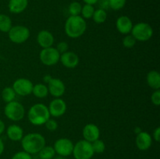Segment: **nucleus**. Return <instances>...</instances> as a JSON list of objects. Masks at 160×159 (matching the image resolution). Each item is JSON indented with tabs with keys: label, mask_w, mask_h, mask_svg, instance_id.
Returning <instances> with one entry per match:
<instances>
[{
	"label": "nucleus",
	"mask_w": 160,
	"mask_h": 159,
	"mask_svg": "<svg viewBox=\"0 0 160 159\" xmlns=\"http://www.w3.org/2000/svg\"><path fill=\"white\" fill-rule=\"evenodd\" d=\"M5 130V124L2 120H0V135L4 132Z\"/></svg>",
	"instance_id": "38"
},
{
	"label": "nucleus",
	"mask_w": 160,
	"mask_h": 159,
	"mask_svg": "<svg viewBox=\"0 0 160 159\" xmlns=\"http://www.w3.org/2000/svg\"><path fill=\"white\" fill-rule=\"evenodd\" d=\"M138 148L141 151H147L151 147L152 143V139L151 135L146 132H141L137 134L135 140Z\"/></svg>",
	"instance_id": "15"
},
{
	"label": "nucleus",
	"mask_w": 160,
	"mask_h": 159,
	"mask_svg": "<svg viewBox=\"0 0 160 159\" xmlns=\"http://www.w3.org/2000/svg\"><path fill=\"white\" fill-rule=\"evenodd\" d=\"M100 131L98 126L92 123L87 124L83 129V137L84 140L92 143L99 138Z\"/></svg>",
	"instance_id": "13"
},
{
	"label": "nucleus",
	"mask_w": 160,
	"mask_h": 159,
	"mask_svg": "<svg viewBox=\"0 0 160 159\" xmlns=\"http://www.w3.org/2000/svg\"><path fill=\"white\" fill-rule=\"evenodd\" d=\"M81 3L78 2H73L69 6V12H70V16H80V13L81 12Z\"/></svg>",
	"instance_id": "27"
},
{
	"label": "nucleus",
	"mask_w": 160,
	"mask_h": 159,
	"mask_svg": "<svg viewBox=\"0 0 160 159\" xmlns=\"http://www.w3.org/2000/svg\"><path fill=\"white\" fill-rule=\"evenodd\" d=\"M86 28L85 20L81 16H70L65 23V32L71 38H78L82 36Z\"/></svg>",
	"instance_id": "1"
},
{
	"label": "nucleus",
	"mask_w": 160,
	"mask_h": 159,
	"mask_svg": "<svg viewBox=\"0 0 160 159\" xmlns=\"http://www.w3.org/2000/svg\"><path fill=\"white\" fill-rule=\"evenodd\" d=\"M40 60L44 65H53L57 63L60 59V53L57 51V49L52 47H49L47 48H43L41 51Z\"/></svg>",
	"instance_id": "8"
},
{
	"label": "nucleus",
	"mask_w": 160,
	"mask_h": 159,
	"mask_svg": "<svg viewBox=\"0 0 160 159\" xmlns=\"http://www.w3.org/2000/svg\"><path fill=\"white\" fill-rule=\"evenodd\" d=\"M52 159H66L65 157H62V156H60V155H58L56 156V157H54Z\"/></svg>",
	"instance_id": "42"
},
{
	"label": "nucleus",
	"mask_w": 160,
	"mask_h": 159,
	"mask_svg": "<svg viewBox=\"0 0 160 159\" xmlns=\"http://www.w3.org/2000/svg\"><path fill=\"white\" fill-rule=\"evenodd\" d=\"M132 36L138 41H146L149 40L153 34V30L148 23H138L134 26L131 30Z\"/></svg>",
	"instance_id": "6"
},
{
	"label": "nucleus",
	"mask_w": 160,
	"mask_h": 159,
	"mask_svg": "<svg viewBox=\"0 0 160 159\" xmlns=\"http://www.w3.org/2000/svg\"><path fill=\"white\" fill-rule=\"evenodd\" d=\"M54 150L56 153L62 157H67L72 154L73 149V143L67 138H60L55 142Z\"/></svg>",
	"instance_id": "9"
},
{
	"label": "nucleus",
	"mask_w": 160,
	"mask_h": 159,
	"mask_svg": "<svg viewBox=\"0 0 160 159\" xmlns=\"http://www.w3.org/2000/svg\"><path fill=\"white\" fill-rule=\"evenodd\" d=\"M56 151L53 147L45 146L38 152V155L40 159H52L55 157Z\"/></svg>",
	"instance_id": "23"
},
{
	"label": "nucleus",
	"mask_w": 160,
	"mask_h": 159,
	"mask_svg": "<svg viewBox=\"0 0 160 159\" xmlns=\"http://www.w3.org/2000/svg\"><path fill=\"white\" fill-rule=\"evenodd\" d=\"M4 151V143H3L2 140L0 139V155L3 153Z\"/></svg>",
	"instance_id": "39"
},
{
	"label": "nucleus",
	"mask_w": 160,
	"mask_h": 159,
	"mask_svg": "<svg viewBox=\"0 0 160 159\" xmlns=\"http://www.w3.org/2000/svg\"><path fill=\"white\" fill-rule=\"evenodd\" d=\"M32 94L35 97L39 98H43L48 95V87L42 84H38L33 87Z\"/></svg>",
	"instance_id": "22"
},
{
	"label": "nucleus",
	"mask_w": 160,
	"mask_h": 159,
	"mask_svg": "<svg viewBox=\"0 0 160 159\" xmlns=\"http://www.w3.org/2000/svg\"><path fill=\"white\" fill-rule=\"evenodd\" d=\"M48 84V92L56 98L61 97L65 92V85L63 82L58 78H52Z\"/></svg>",
	"instance_id": "12"
},
{
	"label": "nucleus",
	"mask_w": 160,
	"mask_h": 159,
	"mask_svg": "<svg viewBox=\"0 0 160 159\" xmlns=\"http://www.w3.org/2000/svg\"><path fill=\"white\" fill-rule=\"evenodd\" d=\"M68 47L69 46L68 45H67V42L61 41L57 45V48H56V49H57V51H59V53H62H62L67 51V50H68Z\"/></svg>",
	"instance_id": "34"
},
{
	"label": "nucleus",
	"mask_w": 160,
	"mask_h": 159,
	"mask_svg": "<svg viewBox=\"0 0 160 159\" xmlns=\"http://www.w3.org/2000/svg\"><path fill=\"white\" fill-rule=\"evenodd\" d=\"M97 3H98L99 9L106 10V9H108L109 8V0H98Z\"/></svg>",
	"instance_id": "35"
},
{
	"label": "nucleus",
	"mask_w": 160,
	"mask_h": 159,
	"mask_svg": "<svg viewBox=\"0 0 160 159\" xmlns=\"http://www.w3.org/2000/svg\"><path fill=\"white\" fill-rule=\"evenodd\" d=\"M9 37L10 41L16 44H21L26 41L30 37V31L24 26H12L9 30Z\"/></svg>",
	"instance_id": "7"
},
{
	"label": "nucleus",
	"mask_w": 160,
	"mask_h": 159,
	"mask_svg": "<svg viewBox=\"0 0 160 159\" xmlns=\"http://www.w3.org/2000/svg\"><path fill=\"white\" fill-rule=\"evenodd\" d=\"M136 44V39L132 35H127L123 39V46L128 48H131L134 47Z\"/></svg>",
	"instance_id": "30"
},
{
	"label": "nucleus",
	"mask_w": 160,
	"mask_h": 159,
	"mask_svg": "<svg viewBox=\"0 0 160 159\" xmlns=\"http://www.w3.org/2000/svg\"><path fill=\"white\" fill-rule=\"evenodd\" d=\"M2 97L3 101H6V103H9L14 101L16 97V93L12 87H7L3 89L2 92Z\"/></svg>",
	"instance_id": "24"
},
{
	"label": "nucleus",
	"mask_w": 160,
	"mask_h": 159,
	"mask_svg": "<svg viewBox=\"0 0 160 159\" xmlns=\"http://www.w3.org/2000/svg\"><path fill=\"white\" fill-rule=\"evenodd\" d=\"M83 1L84 2L85 4H88V5H92V6H93V5L96 4V3L98 2V0H83Z\"/></svg>",
	"instance_id": "37"
},
{
	"label": "nucleus",
	"mask_w": 160,
	"mask_h": 159,
	"mask_svg": "<svg viewBox=\"0 0 160 159\" xmlns=\"http://www.w3.org/2000/svg\"><path fill=\"white\" fill-rule=\"evenodd\" d=\"M60 61L62 65L69 69L75 68L79 63V58L73 51H66L60 56Z\"/></svg>",
	"instance_id": "14"
},
{
	"label": "nucleus",
	"mask_w": 160,
	"mask_h": 159,
	"mask_svg": "<svg viewBox=\"0 0 160 159\" xmlns=\"http://www.w3.org/2000/svg\"><path fill=\"white\" fill-rule=\"evenodd\" d=\"M21 145L23 151L28 154H37L45 146V139L42 134L32 132L23 137Z\"/></svg>",
	"instance_id": "2"
},
{
	"label": "nucleus",
	"mask_w": 160,
	"mask_h": 159,
	"mask_svg": "<svg viewBox=\"0 0 160 159\" xmlns=\"http://www.w3.org/2000/svg\"><path fill=\"white\" fill-rule=\"evenodd\" d=\"M152 102L156 106H159L160 104V90H156L152 93L151 97Z\"/></svg>",
	"instance_id": "33"
},
{
	"label": "nucleus",
	"mask_w": 160,
	"mask_h": 159,
	"mask_svg": "<svg viewBox=\"0 0 160 159\" xmlns=\"http://www.w3.org/2000/svg\"><path fill=\"white\" fill-rule=\"evenodd\" d=\"M4 113L8 118L12 121H20L23 118L25 110L23 106L18 101H12L7 103L4 109Z\"/></svg>",
	"instance_id": "5"
},
{
	"label": "nucleus",
	"mask_w": 160,
	"mask_h": 159,
	"mask_svg": "<svg viewBox=\"0 0 160 159\" xmlns=\"http://www.w3.org/2000/svg\"><path fill=\"white\" fill-rule=\"evenodd\" d=\"M12 159H32V157L26 151H19L12 156Z\"/></svg>",
	"instance_id": "31"
},
{
	"label": "nucleus",
	"mask_w": 160,
	"mask_h": 159,
	"mask_svg": "<svg viewBox=\"0 0 160 159\" xmlns=\"http://www.w3.org/2000/svg\"><path fill=\"white\" fill-rule=\"evenodd\" d=\"M50 115L54 117H59L63 115L67 111V104L63 100L60 98H56L52 100L48 107Z\"/></svg>",
	"instance_id": "11"
},
{
	"label": "nucleus",
	"mask_w": 160,
	"mask_h": 159,
	"mask_svg": "<svg viewBox=\"0 0 160 159\" xmlns=\"http://www.w3.org/2000/svg\"><path fill=\"white\" fill-rule=\"evenodd\" d=\"M127 0H109V8L113 10H120L124 7Z\"/></svg>",
	"instance_id": "29"
},
{
	"label": "nucleus",
	"mask_w": 160,
	"mask_h": 159,
	"mask_svg": "<svg viewBox=\"0 0 160 159\" xmlns=\"http://www.w3.org/2000/svg\"><path fill=\"white\" fill-rule=\"evenodd\" d=\"M153 136H154V139L156 142H159L160 140V127H157L155 129L154 132H153Z\"/></svg>",
	"instance_id": "36"
},
{
	"label": "nucleus",
	"mask_w": 160,
	"mask_h": 159,
	"mask_svg": "<svg viewBox=\"0 0 160 159\" xmlns=\"http://www.w3.org/2000/svg\"><path fill=\"white\" fill-rule=\"evenodd\" d=\"M142 132V129H141L140 127H136L135 129H134V132H135L136 134H138L139 132Z\"/></svg>",
	"instance_id": "41"
},
{
	"label": "nucleus",
	"mask_w": 160,
	"mask_h": 159,
	"mask_svg": "<svg viewBox=\"0 0 160 159\" xmlns=\"http://www.w3.org/2000/svg\"><path fill=\"white\" fill-rule=\"evenodd\" d=\"M94 21L96 23H104L107 18V13L106 10L102 9H98L95 10L93 16H92Z\"/></svg>",
	"instance_id": "25"
},
{
	"label": "nucleus",
	"mask_w": 160,
	"mask_h": 159,
	"mask_svg": "<svg viewBox=\"0 0 160 159\" xmlns=\"http://www.w3.org/2000/svg\"><path fill=\"white\" fill-rule=\"evenodd\" d=\"M92 146L94 153H98V154H101V153L104 152L105 148H106L104 142L102 140H99V139L92 142Z\"/></svg>",
	"instance_id": "28"
},
{
	"label": "nucleus",
	"mask_w": 160,
	"mask_h": 159,
	"mask_svg": "<svg viewBox=\"0 0 160 159\" xmlns=\"http://www.w3.org/2000/svg\"><path fill=\"white\" fill-rule=\"evenodd\" d=\"M33 87L34 85L31 80L25 78H20L13 83L12 89L17 94L21 95V96H27L32 93Z\"/></svg>",
	"instance_id": "10"
},
{
	"label": "nucleus",
	"mask_w": 160,
	"mask_h": 159,
	"mask_svg": "<svg viewBox=\"0 0 160 159\" xmlns=\"http://www.w3.org/2000/svg\"><path fill=\"white\" fill-rule=\"evenodd\" d=\"M12 27V20L9 16L0 14V31L4 33L9 32Z\"/></svg>",
	"instance_id": "21"
},
{
	"label": "nucleus",
	"mask_w": 160,
	"mask_h": 159,
	"mask_svg": "<svg viewBox=\"0 0 160 159\" xmlns=\"http://www.w3.org/2000/svg\"><path fill=\"white\" fill-rule=\"evenodd\" d=\"M117 28L119 32L123 34H129L133 27V23L131 19L127 16H121L117 20Z\"/></svg>",
	"instance_id": "16"
},
{
	"label": "nucleus",
	"mask_w": 160,
	"mask_h": 159,
	"mask_svg": "<svg viewBox=\"0 0 160 159\" xmlns=\"http://www.w3.org/2000/svg\"><path fill=\"white\" fill-rule=\"evenodd\" d=\"M7 136L12 141H19L23 138V131L20 126L17 125H12L8 127Z\"/></svg>",
	"instance_id": "19"
},
{
	"label": "nucleus",
	"mask_w": 160,
	"mask_h": 159,
	"mask_svg": "<svg viewBox=\"0 0 160 159\" xmlns=\"http://www.w3.org/2000/svg\"><path fill=\"white\" fill-rule=\"evenodd\" d=\"M37 41L38 45H40L42 48H47L52 47V45L54 43V37H53L52 34L50 33L48 31H40L38 34Z\"/></svg>",
	"instance_id": "17"
},
{
	"label": "nucleus",
	"mask_w": 160,
	"mask_h": 159,
	"mask_svg": "<svg viewBox=\"0 0 160 159\" xmlns=\"http://www.w3.org/2000/svg\"><path fill=\"white\" fill-rule=\"evenodd\" d=\"M52 78V77L50 75H47V76H45V77H44V80H45V82L48 83L50 80H51Z\"/></svg>",
	"instance_id": "40"
},
{
	"label": "nucleus",
	"mask_w": 160,
	"mask_h": 159,
	"mask_svg": "<svg viewBox=\"0 0 160 159\" xmlns=\"http://www.w3.org/2000/svg\"><path fill=\"white\" fill-rule=\"evenodd\" d=\"M45 126L49 131H55L57 129L58 124L57 122L54 119H48V121L45 123Z\"/></svg>",
	"instance_id": "32"
},
{
	"label": "nucleus",
	"mask_w": 160,
	"mask_h": 159,
	"mask_svg": "<svg viewBox=\"0 0 160 159\" xmlns=\"http://www.w3.org/2000/svg\"><path fill=\"white\" fill-rule=\"evenodd\" d=\"M147 83L150 87L154 90H159L160 88V75L156 70L150 71L147 75Z\"/></svg>",
	"instance_id": "20"
},
{
	"label": "nucleus",
	"mask_w": 160,
	"mask_h": 159,
	"mask_svg": "<svg viewBox=\"0 0 160 159\" xmlns=\"http://www.w3.org/2000/svg\"><path fill=\"white\" fill-rule=\"evenodd\" d=\"M28 0H9L8 7L12 13L18 14L23 12L28 7Z\"/></svg>",
	"instance_id": "18"
},
{
	"label": "nucleus",
	"mask_w": 160,
	"mask_h": 159,
	"mask_svg": "<svg viewBox=\"0 0 160 159\" xmlns=\"http://www.w3.org/2000/svg\"><path fill=\"white\" fill-rule=\"evenodd\" d=\"M72 154L75 159H91L95 153L92 149V143L82 140L73 145Z\"/></svg>",
	"instance_id": "4"
},
{
	"label": "nucleus",
	"mask_w": 160,
	"mask_h": 159,
	"mask_svg": "<svg viewBox=\"0 0 160 159\" xmlns=\"http://www.w3.org/2000/svg\"><path fill=\"white\" fill-rule=\"evenodd\" d=\"M50 113L48 107L44 104H35L28 112V119L30 123L35 126L43 125L49 119Z\"/></svg>",
	"instance_id": "3"
},
{
	"label": "nucleus",
	"mask_w": 160,
	"mask_h": 159,
	"mask_svg": "<svg viewBox=\"0 0 160 159\" xmlns=\"http://www.w3.org/2000/svg\"><path fill=\"white\" fill-rule=\"evenodd\" d=\"M94 12H95V8L93 6L85 4L84 6H82L81 13L82 14V17L84 19H90L93 16Z\"/></svg>",
	"instance_id": "26"
}]
</instances>
